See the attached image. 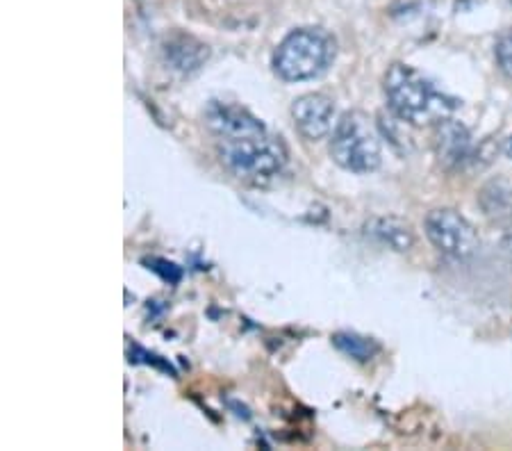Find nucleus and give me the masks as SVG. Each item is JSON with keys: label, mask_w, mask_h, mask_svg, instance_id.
Instances as JSON below:
<instances>
[{"label": "nucleus", "mask_w": 512, "mask_h": 451, "mask_svg": "<svg viewBox=\"0 0 512 451\" xmlns=\"http://www.w3.org/2000/svg\"><path fill=\"white\" fill-rule=\"evenodd\" d=\"M330 155L342 169L353 174H369L381 167V139L365 112H346L337 121L330 139Z\"/></svg>", "instance_id": "4"}, {"label": "nucleus", "mask_w": 512, "mask_h": 451, "mask_svg": "<svg viewBox=\"0 0 512 451\" xmlns=\"http://www.w3.org/2000/svg\"><path fill=\"white\" fill-rule=\"evenodd\" d=\"M435 153L444 169H460L474 158L472 135L460 121H453L451 117L444 119L435 128Z\"/></svg>", "instance_id": "7"}, {"label": "nucleus", "mask_w": 512, "mask_h": 451, "mask_svg": "<svg viewBox=\"0 0 512 451\" xmlns=\"http://www.w3.org/2000/svg\"><path fill=\"white\" fill-rule=\"evenodd\" d=\"M385 96L396 119L410 126H437L456 110V101L442 94L424 73L408 64H392L385 73Z\"/></svg>", "instance_id": "1"}, {"label": "nucleus", "mask_w": 512, "mask_h": 451, "mask_svg": "<svg viewBox=\"0 0 512 451\" xmlns=\"http://www.w3.org/2000/svg\"><path fill=\"white\" fill-rule=\"evenodd\" d=\"M367 233L399 253H406L415 246V233H412V226L399 217H381V219L369 221Z\"/></svg>", "instance_id": "9"}, {"label": "nucleus", "mask_w": 512, "mask_h": 451, "mask_svg": "<svg viewBox=\"0 0 512 451\" xmlns=\"http://www.w3.org/2000/svg\"><path fill=\"white\" fill-rule=\"evenodd\" d=\"M481 208L497 224H512V187L506 180H492L483 187Z\"/></svg>", "instance_id": "10"}, {"label": "nucleus", "mask_w": 512, "mask_h": 451, "mask_svg": "<svg viewBox=\"0 0 512 451\" xmlns=\"http://www.w3.org/2000/svg\"><path fill=\"white\" fill-rule=\"evenodd\" d=\"M208 57L210 51L203 41L189 35H180V32L169 37L167 44H164V62L169 64L171 71L183 73V76H189V73L201 69Z\"/></svg>", "instance_id": "8"}, {"label": "nucleus", "mask_w": 512, "mask_h": 451, "mask_svg": "<svg viewBox=\"0 0 512 451\" xmlns=\"http://www.w3.org/2000/svg\"><path fill=\"white\" fill-rule=\"evenodd\" d=\"M335 39L321 28H299L280 41L274 53V69L287 82L312 80L335 60Z\"/></svg>", "instance_id": "3"}, {"label": "nucleus", "mask_w": 512, "mask_h": 451, "mask_svg": "<svg viewBox=\"0 0 512 451\" xmlns=\"http://www.w3.org/2000/svg\"><path fill=\"white\" fill-rule=\"evenodd\" d=\"M494 55H497V64L503 76L512 80V30L503 32V35L497 39Z\"/></svg>", "instance_id": "12"}, {"label": "nucleus", "mask_w": 512, "mask_h": 451, "mask_svg": "<svg viewBox=\"0 0 512 451\" xmlns=\"http://www.w3.org/2000/svg\"><path fill=\"white\" fill-rule=\"evenodd\" d=\"M506 153H508V158H512V137L508 139V146H506Z\"/></svg>", "instance_id": "14"}, {"label": "nucleus", "mask_w": 512, "mask_h": 451, "mask_svg": "<svg viewBox=\"0 0 512 451\" xmlns=\"http://www.w3.org/2000/svg\"><path fill=\"white\" fill-rule=\"evenodd\" d=\"M292 119L299 133L310 139V142H319L330 135L335 121V103L333 98L326 94H305L296 98L292 105Z\"/></svg>", "instance_id": "6"}, {"label": "nucleus", "mask_w": 512, "mask_h": 451, "mask_svg": "<svg viewBox=\"0 0 512 451\" xmlns=\"http://www.w3.org/2000/svg\"><path fill=\"white\" fill-rule=\"evenodd\" d=\"M146 265H148V269H153V272L162 274V278H167V281H171V283H178L180 281V269L173 265V262L153 258V260H148Z\"/></svg>", "instance_id": "13"}, {"label": "nucleus", "mask_w": 512, "mask_h": 451, "mask_svg": "<svg viewBox=\"0 0 512 451\" xmlns=\"http://www.w3.org/2000/svg\"><path fill=\"white\" fill-rule=\"evenodd\" d=\"M333 344L342 351V354L351 356L353 360H358V363H367V360L374 358L378 354V349H381L376 340L365 338V335L358 333H335Z\"/></svg>", "instance_id": "11"}, {"label": "nucleus", "mask_w": 512, "mask_h": 451, "mask_svg": "<svg viewBox=\"0 0 512 451\" xmlns=\"http://www.w3.org/2000/svg\"><path fill=\"white\" fill-rule=\"evenodd\" d=\"M510 3H512V0H510Z\"/></svg>", "instance_id": "15"}, {"label": "nucleus", "mask_w": 512, "mask_h": 451, "mask_svg": "<svg viewBox=\"0 0 512 451\" xmlns=\"http://www.w3.org/2000/svg\"><path fill=\"white\" fill-rule=\"evenodd\" d=\"M426 237L444 256L465 260L478 249V233L460 212L451 208H437L426 215Z\"/></svg>", "instance_id": "5"}, {"label": "nucleus", "mask_w": 512, "mask_h": 451, "mask_svg": "<svg viewBox=\"0 0 512 451\" xmlns=\"http://www.w3.org/2000/svg\"><path fill=\"white\" fill-rule=\"evenodd\" d=\"M217 153L224 167L235 178L249 185H264L283 171L287 151L280 137L271 135L267 126L253 133L217 137Z\"/></svg>", "instance_id": "2"}]
</instances>
